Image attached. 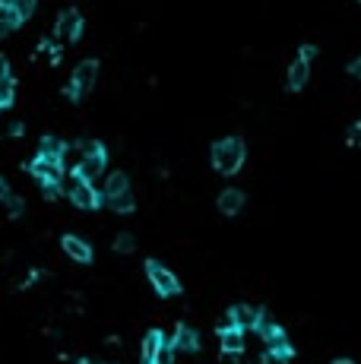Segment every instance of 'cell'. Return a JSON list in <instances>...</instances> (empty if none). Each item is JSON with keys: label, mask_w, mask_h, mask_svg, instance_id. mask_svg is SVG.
I'll return each mask as SVG.
<instances>
[{"label": "cell", "mask_w": 361, "mask_h": 364, "mask_svg": "<svg viewBox=\"0 0 361 364\" xmlns=\"http://www.w3.org/2000/svg\"><path fill=\"white\" fill-rule=\"evenodd\" d=\"M241 162H244V143H241L238 136L219 140L216 146H212V165H216V171L234 174V171L241 168Z\"/></svg>", "instance_id": "obj_1"}, {"label": "cell", "mask_w": 361, "mask_h": 364, "mask_svg": "<svg viewBox=\"0 0 361 364\" xmlns=\"http://www.w3.org/2000/svg\"><path fill=\"white\" fill-rule=\"evenodd\" d=\"M80 149H83V162L76 165V174L83 181L98 178L105 171V149H102V143L86 140V143H80Z\"/></svg>", "instance_id": "obj_2"}, {"label": "cell", "mask_w": 361, "mask_h": 364, "mask_svg": "<svg viewBox=\"0 0 361 364\" xmlns=\"http://www.w3.org/2000/svg\"><path fill=\"white\" fill-rule=\"evenodd\" d=\"M146 275H149V282L156 285V291L162 298H172V295H180V282L178 275L172 269H165L158 260H146Z\"/></svg>", "instance_id": "obj_3"}, {"label": "cell", "mask_w": 361, "mask_h": 364, "mask_svg": "<svg viewBox=\"0 0 361 364\" xmlns=\"http://www.w3.org/2000/svg\"><path fill=\"white\" fill-rule=\"evenodd\" d=\"M29 171L35 174L38 181H41V187H45V190H60V181H64V168H60V162L38 156L35 162L29 165Z\"/></svg>", "instance_id": "obj_4"}, {"label": "cell", "mask_w": 361, "mask_h": 364, "mask_svg": "<svg viewBox=\"0 0 361 364\" xmlns=\"http://www.w3.org/2000/svg\"><path fill=\"white\" fill-rule=\"evenodd\" d=\"M67 197H70V200H73L80 209H95V206H98L95 187H92L89 181H83L80 174H70V181H67Z\"/></svg>", "instance_id": "obj_5"}, {"label": "cell", "mask_w": 361, "mask_h": 364, "mask_svg": "<svg viewBox=\"0 0 361 364\" xmlns=\"http://www.w3.org/2000/svg\"><path fill=\"white\" fill-rule=\"evenodd\" d=\"M95 76H98V64L95 60H83V64L73 70V98L89 92L92 86H95Z\"/></svg>", "instance_id": "obj_6"}, {"label": "cell", "mask_w": 361, "mask_h": 364, "mask_svg": "<svg viewBox=\"0 0 361 364\" xmlns=\"http://www.w3.org/2000/svg\"><path fill=\"white\" fill-rule=\"evenodd\" d=\"M260 313L263 311H257V307H250V304H234L232 311H228V320H232V327H238V329H257Z\"/></svg>", "instance_id": "obj_7"}, {"label": "cell", "mask_w": 361, "mask_h": 364, "mask_svg": "<svg viewBox=\"0 0 361 364\" xmlns=\"http://www.w3.org/2000/svg\"><path fill=\"white\" fill-rule=\"evenodd\" d=\"M219 342H222V352L225 355H238L244 349V333L238 327H232V320H228L225 327H219Z\"/></svg>", "instance_id": "obj_8"}, {"label": "cell", "mask_w": 361, "mask_h": 364, "mask_svg": "<svg viewBox=\"0 0 361 364\" xmlns=\"http://www.w3.org/2000/svg\"><path fill=\"white\" fill-rule=\"evenodd\" d=\"M80 29H83V19H80L76 10L60 13V19H57V38H60V42H73V38L80 35Z\"/></svg>", "instance_id": "obj_9"}, {"label": "cell", "mask_w": 361, "mask_h": 364, "mask_svg": "<svg viewBox=\"0 0 361 364\" xmlns=\"http://www.w3.org/2000/svg\"><path fill=\"white\" fill-rule=\"evenodd\" d=\"M60 244H64V251H67L76 263H89L92 260V251H89V244H86L83 238H76V235H64Z\"/></svg>", "instance_id": "obj_10"}, {"label": "cell", "mask_w": 361, "mask_h": 364, "mask_svg": "<svg viewBox=\"0 0 361 364\" xmlns=\"http://www.w3.org/2000/svg\"><path fill=\"white\" fill-rule=\"evenodd\" d=\"M124 194H130L127 174H124V171H114V174H108V181H105V197H108V203L118 200V197H124Z\"/></svg>", "instance_id": "obj_11"}, {"label": "cell", "mask_w": 361, "mask_h": 364, "mask_svg": "<svg viewBox=\"0 0 361 364\" xmlns=\"http://www.w3.org/2000/svg\"><path fill=\"white\" fill-rule=\"evenodd\" d=\"M308 64H311V60H304L301 54L292 60V67H288V89H295V92H298L301 86L308 82Z\"/></svg>", "instance_id": "obj_12"}, {"label": "cell", "mask_w": 361, "mask_h": 364, "mask_svg": "<svg viewBox=\"0 0 361 364\" xmlns=\"http://www.w3.org/2000/svg\"><path fill=\"white\" fill-rule=\"evenodd\" d=\"M162 345H165L162 333H158V329H149V333H146V339H143V364H156Z\"/></svg>", "instance_id": "obj_13"}, {"label": "cell", "mask_w": 361, "mask_h": 364, "mask_svg": "<svg viewBox=\"0 0 361 364\" xmlns=\"http://www.w3.org/2000/svg\"><path fill=\"white\" fill-rule=\"evenodd\" d=\"M241 206H244V194L241 190H222V197H219V209L225 212V216H234V212H241Z\"/></svg>", "instance_id": "obj_14"}, {"label": "cell", "mask_w": 361, "mask_h": 364, "mask_svg": "<svg viewBox=\"0 0 361 364\" xmlns=\"http://www.w3.org/2000/svg\"><path fill=\"white\" fill-rule=\"evenodd\" d=\"M172 345H174V349H180V352H196L200 339H196V333H194V329L180 323V327H178V336H174V342H172Z\"/></svg>", "instance_id": "obj_15"}, {"label": "cell", "mask_w": 361, "mask_h": 364, "mask_svg": "<svg viewBox=\"0 0 361 364\" xmlns=\"http://www.w3.org/2000/svg\"><path fill=\"white\" fill-rule=\"evenodd\" d=\"M67 152V146L57 140V136H41V152L38 156H45V158H54V162H60V156Z\"/></svg>", "instance_id": "obj_16"}, {"label": "cell", "mask_w": 361, "mask_h": 364, "mask_svg": "<svg viewBox=\"0 0 361 364\" xmlns=\"http://www.w3.org/2000/svg\"><path fill=\"white\" fill-rule=\"evenodd\" d=\"M19 23H23V16L16 13L13 7H7V3H3V7H0V35H10V32H13Z\"/></svg>", "instance_id": "obj_17"}, {"label": "cell", "mask_w": 361, "mask_h": 364, "mask_svg": "<svg viewBox=\"0 0 361 364\" xmlns=\"http://www.w3.org/2000/svg\"><path fill=\"white\" fill-rule=\"evenodd\" d=\"M288 358H292V345L286 342V345H276V349H266L260 361H263V364H288Z\"/></svg>", "instance_id": "obj_18"}, {"label": "cell", "mask_w": 361, "mask_h": 364, "mask_svg": "<svg viewBox=\"0 0 361 364\" xmlns=\"http://www.w3.org/2000/svg\"><path fill=\"white\" fill-rule=\"evenodd\" d=\"M0 200L7 203L10 216H19V212H23V200H19V197H16L13 190H10V187H7V181H3V178H0Z\"/></svg>", "instance_id": "obj_19"}, {"label": "cell", "mask_w": 361, "mask_h": 364, "mask_svg": "<svg viewBox=\"0 0 361 364\" xmlns=\"http://www.w3.org/2000/svg\"><path fill=\"white\" fill-rule=\"evenodd\" d=\"M3 3H7V7H13L16 13L23 16V19L32 13V10H35V0H3Z\"/></svg>", "instance_id": "obj_20"}, {"label": "cell", "mask_w": 361, "mask_h": 364, "mask_svg": "<svg viewBox=\"0 0 361 364\" xmlns=\"http://www.w3.org/2000/svg\"><path fill=\"white\" fill-rule=\"evenodd\" d=\"M133 194H124V197H118V200H111V209L114 212H133Z\"/></svg>", "instance_id": "obj_21"}, {"label": "cell", "mask_w": 361, "mask_h": 364, "mask_svg": "<svg viewBox=\"0 0 361 364\" xmlns=\"http://www.w3.org/2000/svg\"><path fill=\"white\" fill-rule=\"evenodd\" d=\"M133 244H136L133 235H118V238H114V251L118 253H130L133 251Z\"/></svg>", "instance_id": "obj_22"}, {"label": "cell", "mask_w": 361, "mask_h": 364, "mask_svg": "<svg viewBox=\"0 0 361 364\" xmlns=\"http://www.w3.org/2000/svg\"><path fill=\"white\" fill-rule=\"evenodd\" d=\"M13 102V82H0V108H7V104Z\"/></svg>", "instance_id": "obj_23"}, {"label": "cell", "mask_w": 361, "mask_h": 364, "mask_svg": "<svg viewBox=\"0 0 361 364\" xmlns=\"http://www.w3.org/2000/svg\"><path fill=\"white\" fill-rule=\"evenodd\" d=\"M174 345H162V352H158V358H156V364H174Z\"/></svg>", "instance_id": "obj_24"}, {"label": "cell", "mask_w": 361, "mask_h": 364, "mask_svg": "<svg viewBox=\"0 0 361 364\" xmlns=\"http://www.w3.org/2000/svg\"><path fill=\"white\" fill-rule=\"evenodd\" d=\"M349 143H352V146H361V120L352 127V134H349Z\"/></svg>", "instance_id": "obj_25"}, {"label": "cell", "mask_w": 361, "mask_h": 364, "mask_svg": "<svg viewBox=\"0 0 361 364\" xmlns=\"http://www.w3.org/2000/svg\"><path fill=\"white\" fill-rule=\"evenodd\" d=\"M314 54H317V48H314V45H304V48H301V57H304V60H311Z\"/></svg>", "instance_id": "obj_26"}, {"label": "cell", "mask_w": 361, "mask_h": 364, "mask_svg": "<svg viewBox=\"0 0 361 364\" xmlns=\"http://www.w3.org/2000/svg\"><path fill=\"white\" fill-rule=\"evenodd\" d=\"M10 76H7V57H0V82H7Z\"/></svg>", "instance_id": "obj_27"}, {"label": "cell", "mask_w": 361, "mask_h": 364, "mask_svg": "<svg viewBox=\"0 0 361 364\" xmlns=\"http://www.w3.org/2000/svg\"><path fill=\"white\" fill-rule=\"evenodd\" d=\"M349 70H352V73L361 80V57H358V60H352V67H349Z\"/></svg>", "instance_id": "obj_28"}, {"label": "cell", "mask_w": 361, "mask_h": 364, "mask_svg": "<svg viewBox=\"0 0 361 364\" xmlns=\"http://www.w3.org/2000/svg\"><path fill=\"white\" fill-rule=\"evenodd\" d=\"M333 364H355V361H349V358H339V361H333Z\"/></svg>", "instance_id": "obj_29"}, {"label": "cell", "mask_w": 361, "mask_h": 364, "mask_svg": "<svg viewBox=\"0 0 361 364\" xmlns=\"http://www.w3.org/2000/svg\"><path fill=\"white\" fill-rule=\"evenodd\" d=\"M76 364H92V361H76Z\"/></svg>", "instance_id": "obj_30"}, {"label": "cell", "mask_w": 361, "mask_h": 364, "mask_svg": "<svg viewBox=\"0 0 361 364\" xmlns=\"http://www.w3.org/2000/svg\"><path fill=\"white\" fill-rule=\"evenodd\" d=\"M358 3H361V0H358Z\"/></svg>", "instance_id": "obj_31"}]
</instances>
